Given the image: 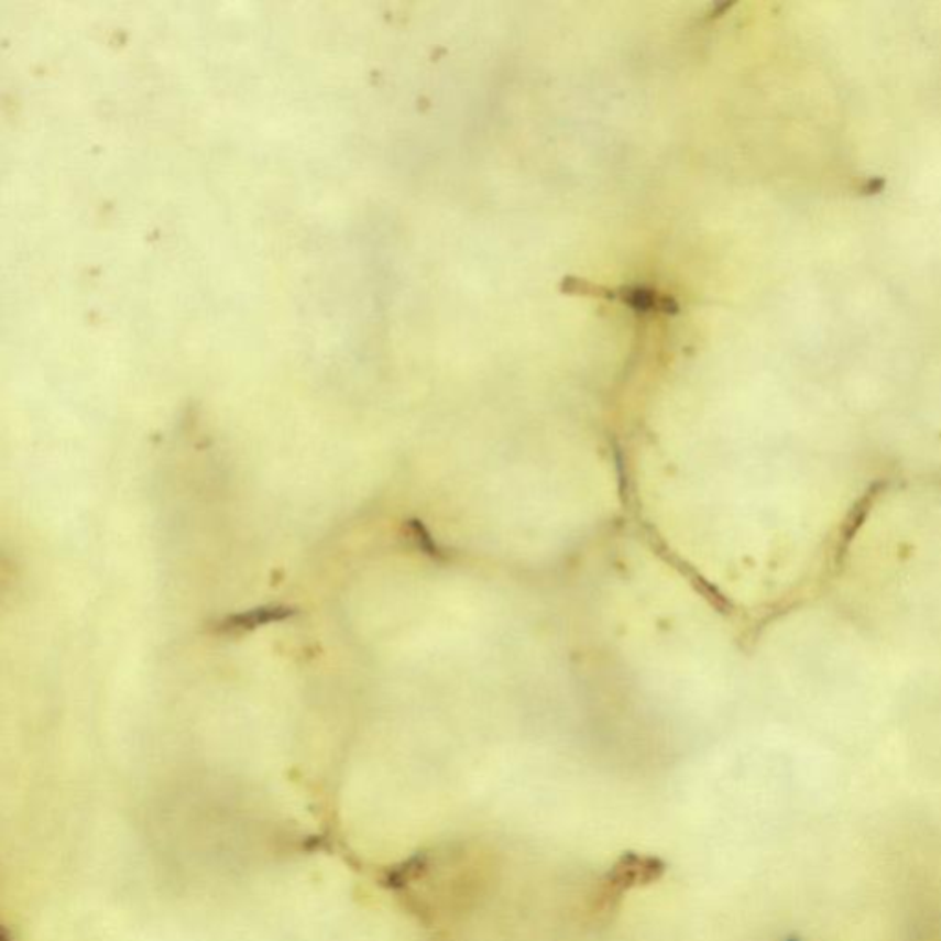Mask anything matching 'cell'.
Returning a JSON list of instances; mask_svg holds the SVG:
<instances>
[{"label":"cell","instance_id":"cell-1","mask_svg":"<svg viewBox=\"0 0 941 941\" xmlns=\"http://www.w3.org/2000/svg\"><path fill=\"white\" fill-rule=\"evenodd\" d=\"M296 614L295 608L289 605H260V608L232 613L214 624V631L218 635H241L249 631L260 630L263 625L282 624L293 619Z\"/></svg>","mask_w":941,"mask_h":941}]
</instances>
